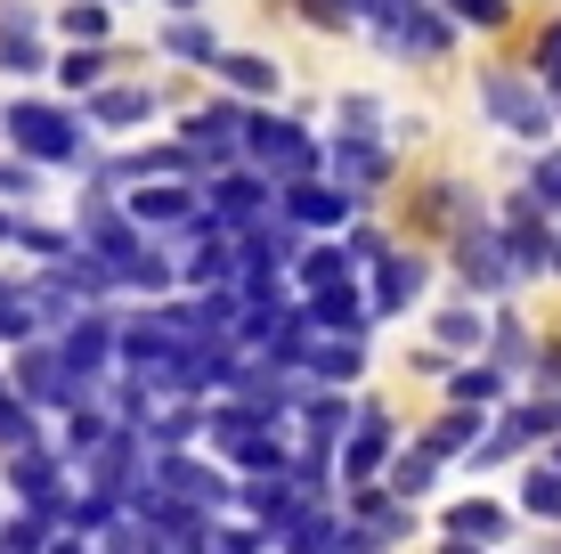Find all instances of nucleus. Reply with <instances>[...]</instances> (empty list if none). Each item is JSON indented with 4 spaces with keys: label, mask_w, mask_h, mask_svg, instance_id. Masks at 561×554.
Segmentation results:
<instances>
[{
    "label": "nucleus",
    "mask_w": 561,
    "mask_h": 554,
    "mask_svg": "<svg viewBox=\"0 0 561 554\" xmlns=\"http://www.w3.org/2000/svg\"><path fill=\"white\" fill-rule=\"evenodd\" d=\"M472 99H480V114H489L505 139H520V147H553V99H546V82H537L529 66H480L472 74Z\"/></svg>",
    "instance_id": "nucleus-1"
},
{
    "label": "nucleus",
    "mask_w": 561,
    "mask_h": 554,
    "mask_svg": "<svg viewBox=\"0 0 561 554\" xmlns=\"http://www.w3.org/2000/svg\"><path fill=\"white\" fill-rule=\"evenodd\" d=\"M244 163L268 171L277 188H294V180H318V171H325V139H309L301 114L253 106V123H244Z\"/></svg>",
    "instance_id": "nucleus-2"
},
{
    "label": "nucleus",
    "mask_w": 561,
    "mask_h": 554,
    "mask_svg": "<svg viewBox=\"0 0 561 554\" xmlns=\"http://www.w3.org/2000/svg\"><path fill=\"white\" fill-rule=\"evenodd\" d=\"M0 131H9V147L25 163H82L90 156V114L49 106V99H16L0 114Z\"/></svg>",
    "instance_id": "nucleus-3"
},
{
    "label": "nucleus",
    "mask_w": 561,
    "mask_h": 554,
    "mask_svg": "<svg viewBox=\"0 0 561 554\" xmlns=\"http://www.w3.org/2000/svg\"><path fill=\"white\" fill-rule=\"evenodd\" d=\"M456 33H463L456 16L439 9V0H423L415 16H399V25H382V33H375V49H382V57H399V66H439V57L456 49Z\"/></svg>",
    "instance_id": "nucleus-4"
},
{
    "label": "nucleus",
    "mask_w": 561,
    "mask_h": 554,
    "mask_svg": "<svg viewBox=\"0 0 561 554\" xmlns=\"http://www.w3.org/2000/svg\"><path fill=\"white\" fill-rule=\"evenodd\" d=\"M391 171H399L391 139H351V131H334V139H325V180H342L358 204L382 196V188H391Z\"/></svg>",
    "instance_id": "nucleus-5"
},
{
    "label": "nucleus",
    "mask_w": 561,
    "mask_h": 554,
    "mask_svg": "<svg viewBox=\"0 0 561 554\" xmlns=\"http://www.w3.org/2000/svg\"><path fill=\"white\" fill-rule=\"evenodd\" d=\"M456 278L472 285V294H513V261H505V237H496V221H472V228H456Z\"/></svg>",
    "instance_id": "nucleus-6"
},
{
    "label": "nucleus",
    "mask_w": 561,
    "mask_h": 554,
    "mask_svg": "<svg viewBox=\"0 0 561 554\" xmlns=\"http://www.w3.org/2000/svg\"><path fill=\"white\" fill-rule=\"evenodd\" d=\"M277 213L294 221L301 237H318V228H351L358 196H351L342 180H325V171H318V180H294V188H285V196H277Z\"/></svg>",
    "instance_id": "nucleus-7"
},
{
    "label": "nucleus",
    "mask_w": 561,
    "mask_h": 554,
    "mask_svg": "<svg viewBox=\"0 0 561 554\" xmlns=\"http://www.w3.org/2000/svg\"><path fill=\"white\" fill-rule=\"evenodd\" d=\"M382 465H399V432H391V416H382L375 399H366V408H358V425H351V441H342V482L366 489Z\"/></svg>",
    "instance_id": "nucleus-8"
},
{
    "label": "nucleus",
    "mask_w": 561,
    "mask_h": 554,
    "mask_svg": "<svg viewBox=\"0 0 561 554\" xmlns=\"http://www.w3.org/2000/svg\"><path fill=\"white\" fill-rule=\"evenodd\" d=\"M423 285H432V261L423 253H408V245H391V253L375 261V318H408L415 302H423Z\"/></svg>",
    "instance_id": "nucleus-9"
},
{
    "label": "nucleus",
    "mask_w": 561,
    "mask_h": 554,
    "mask_svg": "<svg viewBox=\"0 0 561 554\" xmlns=\"http://www.w3.org/2000/svg\"><path fill=\"white\" fill-rule=\"evenodd\" d=\"M211 82H220L228 99H244V106H277L285 99V66L268 49H228L220 66H211Z\"/></svg>",
    "instance_id": "nucleus-10"
},
{
    "label": "nucleus",
    "mask_w": 561,
    "mask_h": 554,
    "mask_svg": "<svg viewBox=\"0 0 561 554\" xmlns=\"http://www.w3.org/2000/svg\"><path fill=\"white\" fill-rule=\"evenodd\" d=\"M82 114L99 131H147L154 114H163V99H154L147 82H106V90H90V99H82Z\"/></svg>",
    "instance_id": "nucleus-11"
},
{
    "label": "nucleus",
    "mask_w": 561,
    "mask_h": 554,
    "mask_svg": "<svg viewBox=\"0 0 561 554\" xmlns=\"http://www.w3.org/2000/svg\"><path fill=\"white\" fill-rule=\"evenodd\" d=\"M154 49H163V57H180V66H204V74L228 57V42H220V25H211V16H163Z\"/></svg>",
    "instance_id": "nucleus-12"
},
{
    "label": "nucleus",
    "mask_w": 561,
    "mask_h": 554,
    "mask_svg": "<svg viewBox=\"0 0 561 554\" xmlns=\"http://www.w3.org/2000/svg\"><path fill=\"white\" fill-rule=\"evenodd\" d=\"M301 310L318 335H366L375 302H366V285H325V294H301Z\"/></svg>",
    "instance_id": "nucleus-13"
},
{
    "label": "nucleus",
    "mask_w": 561,
    "mask_h": 554,
    "mask_svg": "<svg viewBox=\"0 0 561 554\" xmlns=\"http://www.w3.org/2000/svg\"><path fill=\"white\" fill-rule=\"evenodd\" d=\"M351 425H358V408L342 392H309L301 399V441L309 449H342V441H351Z\"/></svg>",
    "instance_id": "nucleus-14"
},
{
    "label": "nucleus",
    "mask_w": 561,
    "mask_h": 554,
    "mask_svg": "<svg viewBox=\"0 0 561 554\" xmlns=\"http://www.w3.org/2000/svg\"><path fill=\"white\" fill-rule=\"evenodd\" d=\"M294 278H301V294H325V285H358V261H351V245L318 237V245L294 261Z\"/></svg>",
    "instance_id": "nucleus-15"
},
{
    "label": "nucleus",
    "mask_w": 561,
    "mask_h": 554,
    "mask_svg": "<svg viewBox=\"0 0 561 554\" xmlns=\"http://www.w3.org/2000/svg\"><path fill=\"white\" fill-rule=\"evenodd\" d=\"M57 33H66L73 49H106V33H114V0H66V9H57Z\"/></svg>",
    "instance_id": "nucleus-16"
},
{
    "label": "nucleus",
    "mask_w": 561,
    "mask_h": 554,
    "mask_svg": "<svg viewBox=\"0 0 561 554\" xmlns=\"http://www.w3.org/2000/svg\"><path fill=\"white\" fill-rule=\"evenodd\" d=\"M505 392H513L505 368H472V359H463V368L448 375V399H456V408H496Z\"/></svg>",
    "instance_id": "nucleus-17"
},
{
    "label": "nucleus",
    "mask_w": 561,
    "mask_h": 554,
    "mask_svg": "<svg viewBox=\"0 0 561 554\" xmlns=\"http://www.w3.org/2000/svg\"><path fill=\"white\" fill-rule=\"evenodd\" d=\"M448 539H472V546L505 539V506H489V498H456V506H448Z\"/></svg>",
    "instance_id": "nucleus-18"
},
{
    "label": "nucleus",
    "mask_w": 561,
    "mask_h": 554,
    "mask_svg": "<svg viewBox=\"0 0 561 554\" xmlns=\"http://www.w3.org/2000/svg\"><path fill=\"white\" fill-rule=\"evenodd\" d=\"M334 131H351V139H391L382 99H375V90H342V99H334Z\"/></svg>",
    "instance_id": "nucleus-19"
},
{
    "label": "nucleus",
    "mask_w": 561,
    "mask_h": 554,
    "mask_svg": "<svg viewBox=\"0 0 561 554\" xmlns=\"http://www.w3.org/2000/svg\"><path fill=\"white\" fill-rule=\"evenodd\" d=\"M432 335H439V351H480V342H489V318H480L472 302H448V310L432 318Z\"/></svg>",
    "instance_id": "nucleus-20"
},
{
    "label": "nucleus",
    "mask_w": 561,
    "mask_h": 554,
    "mask_svg": "<svg viewBox=\"0 0 561 554\" xmlns=\"http://www.w3.org/2000/svg\"><path fill=\"white\" fill-rule=\"evenodd\" d=\"M106 74H114V49H66V57H57V82L82 90V99H90V90H106Z\"/></svg>",
    "instance_id": "nucleus-21"
},
{
    "label": "nucleus",
    "mask_w": 561,
    "mask_h": 554,
    "mask_svg": "<svg viewBox=\"0 0 561 554\" xmlns=\"http://www.w3.org/2000/svg\"><path fill=\"white\" fill-rule=\"evenodd\" d=\"M520 188L537 196V213H561V147H537V156L520 163Z\"/></svg>",
    "instance_id": "nucleus-22"
},
{
    "label": "nucleus",
    "mask_w": 561,
    "mask_h": 554,
    "mask_svg": "<svg viewBox=\"0 0 561 554\" xmlns=\"http://www.w3.org/2000/svg\"><path fill=\"white\" fill-rule=\"evenodd\" d=\"M472 432H480V408H448L432 432H423V449H432V456H463V449H480Z\"/></svg>",
    "instance_id": "nucleus-23"
},
{
    "label": "nucleus",
    "mask_w": 561,
    "mask_h": 554,
    "mask_svg": "<svg viewBox=\"0 0 561 554\" xmlns=\"http://www.w3.org/2000/svg\"><path fill=\"white\" fill-rule=\"evenodd\" d=\"M520 506H529L537 522H561V465H529L520 473Z\"/></svg>",
    "instance_id": "nucleus-24"
},
{
    "label": "nucleus",
    "mask_w": 561,
    "mask_h": 554,
    "mask_svg": "<svg viewBox=\"0 0 561 554\" xmlns=\"http://www.w3.org/2000/svg\"><path fill=\"white\" fill-rule=\"evenodd\" d=\"M489 368H505L513 375V384H520V375H529L537 368V359H529V335H520V318L505 310V318H496V359H489Z\"/></svg>",
    "instance_id": "nucleus-25"
},
{
    "label": "nucleus",
    "mask_w": 561,
    "mask_h": 554,
    "mask_svg": "<svg viewBox=\"0 0 561 554\" xmlns=\"http://www.w3.org/2000/svg\"><path fill=\"white\" fill-rule=\"evenodd\" d=\"M432 482H439V456H432V449H399V465H391V489H399V498H423Z\"/></svg>",
    "instance_id": "nucleus-26"
},
{
    "label": "nucleus",
    "mask_w": 561,
    "mask_h": 554,
    "mask_svg": "<svg viewBox=\"0 0 561 554\" xmlns=\"http://www.w3.org/2000/svg\"><path fill=\"white\" fill-rule=\"evenodd\" d=\"M456 25H480V33H505L513 25V0H439Z\"/></svg>",
    "instance_id": "nucleus-27"
},
{
    "label": "nucleus",
    "mask_w": 561,
    "mask_h": 554,
    "mask_svg": "<svg viewBox=\"0 0 561 554\" xmlns=\"http://www.w3.org/2000/svg\"><path fill=\"white\" fill-rule=\"evenodd\" d=\"M520 66H529V74H537V82H546V90L561 82V16H553V25H546V33H537V49H529V57H520Z\"/></svg>",
    "instance_id": "nucleus-28"
},
{
    "label": "nucleus",
    "mask_w": 561,
    "mask_h": 554,
    "mask_svg": "<svg viewBox=\"0 0 561 554\" xmlns=\"http://www.w3.org/2000/svg\"><path fill=\"white\" fill-rule=\"evenodd\" d=\"M294 9H301L318 33H351V25H358V0H294Z\"/></svg>",
    "instance_id": "nucleus-29"
},
{
    "label": "nucleus",
    "mask_w": 561,
    "mask_h": 554,
    "mask_svg": "<svg viewBox=\"0 0 561 554\" xmlns=\"http://www.w3.org/2000/svg\"><path fill=\"white\" fill-rule=\"evenodd\" d=\"M342 245H351V261H358V270H375V261L391 253V237H382L375 221H351V228H342Z\"/></svg>",
    "instance_id": "nucleus-30"
},
{
    "label": "nucleus",
    "mask_w": 561,
    "mask_h": 554,
    "mask_svg": "<svg viewBox=\"0 0 561 554\" xmlns=\"http://www.w3.org/2000/svg\"><path fill=\"white\" fill-rule=\"evenodd\" d=\"M0 196H16V204H25V196H42V171H33L25 156H16V163H0Z\"/></svg>",
    "instance_id": "nucleus-31"
},
{
    "label": "nucleus",
    "mask_w": 561,
    "mask_h": 554,
    "mask_svg": "<svg viewBox=\"0 0 561 554\" xmlns=\"http://www.w3.org/2000/svg\"><path fill=\"white\" fill-rule=\"evenodd\" d=\"M0 441H9V449L33 441V408H25V399H0Z\"/></svg>",
    "instance_id": "nucleus-32"
},
{
    "label": "nucleus",
    "mask_w": 561,
    "mask_h": 554,
    "mask_svg": "<svg viewBox=\"0 0 561 554\" xmlns=\"http://www.w3.org/2000/svg\"><path fill=\"white\" fill-rule=\"evenodd\" d=\"M196 554H261V530H220V539L204 530V546H196Z\"/></svg>",
    "instance_id": "nucleus-33"
},
{
    "label": "nucleus",
    "mask_w": 561,
    "mask_h": 554,
    "mask_svg": "<svg viewBox=\"0 0 561 554\" xmlns=\"http://www.w3.org/2000/svg\"><path fill=\"white\" fill-rule=\"evenodd\" d=\"M163 9H171V16H204L211 0H163Z\"/></svg>",
    "instance_id": "nucleus-34"
},
{
    "label": "nucleus",
    "mask_w": 561,
    "mask_h": 554,
    "mask_svg": "<svg viewBox=\"0 0 561 554\" xmlns=\"http://www.w3.org/2000/svg\"><path fill=\"white\" fill-rule=\"evenodd\" d=\"M16 228H25V221H16V213H0V245H16Z\"/></svg>",
    "instance_id": "nucleus-35"
},
{
    "label": "nucleus",
    "mask_w": 561,
    "mask_h": 554,
    "mask_svg": "<svg viewBox=\"0 0 561 554\" xmlns=\"http://www.w3.org/2000/svg\"><path fill=\"white\" fill-rule=\"evenodd\" d=\"M439 554H480V546H472V539H448V546H439Z\"/></svg>",
    "instance_id": "nucleus-36"
},
{
    "label": "nucleus",
    "mask_w": 561,
    "mask_h": 554,
    "mask_svg": "<svg viewBox=\"0 0 561 554\" xmlns=\"http://www.w3.org/2000/svg\"><path fill=\"white\" fill-rule=\"evenodd\" d=\"M546 99H553V114H561V82H553V90H546Z\"/></svg>",
    "instance_id": "nucleus-37"
},
{
    "label": "nucleus",
    "mask_w": 561,
    "mask_h": 554,
    "mask_svg": "<svg viewBox=\"0 0 561 554\" xmlns=\"http://www.w3.org/2000/svg\"><path fill=\"white\" fill-rule=\"evenodd\" d=\"M57 554H82V546H73V539H66V546H57Z\"/></svg>",
    "instance_id": "nucleus-38"
},
{
    "label": "nucleus",
    "mask_w": 561,
    "mask_h": 554,
    "mask_svg": "<svg viewBox=\"0 0 561 554\" xmlns=\"http://www.w3.org/2000/svg\"><path fill=\"white\" fill-rule=\"evenodd\" d=\"M553 465H561V449H553Z\"/></svg>",
    "instance_id": "nucleus-39"
}]
</instances>
